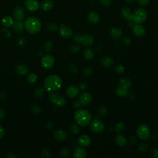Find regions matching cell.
I'll use <instances>...</instances> for the list:
<instances>
[{"instance_id":"6da1fadb","label":"cell","mask_w":158,"mask_h":158,"mask_svg":"<svg viewBox=\"0 0 158 158\" xmlns=\"http://www.w3.org/2000/svg\"><path fill=\"white\" fill-rule=\"evenodd\" d=\"M63 85L62 79L57 75L48 76L44 81V87L48 92H54L59 90Z\"/></svg>"},{"instance_id":"7a4b0ae2","label":"cell","mask_w":158,"mask_h":158,"mask_svg":"<svg viewBox=\"0 0 158 158\" xmlns=\"http://www.w3.org/2000/svg\"><path fill=\"white\" fill-rule=\"evenodd\" d=\"M74 119L78 125L85 127L92 121V115L87 109H78L74 113Z\"/></svg>"},{"instance_id":"3957f363","label":"cell","mask_w":158,"mask_h":158,"mask_svg":"<svg viewBox=\"0 0 158 158\" xmlns=\"http://www.w3.org/2000/svg\"><path fill=\"white\" fill-rule=\"evenodd\" d=\"M24 26L27 31L32 35L38 33L41 28V22L35 17H30L24 23Z\"/></svg>"},{"instance_id":"277c9868","label":"cell","mask_w":158,"mask_h":158,"mask_svg":"<svg viewBox=\"0 0 158 158\" xmlns=\"http://www.w3.org/2000/svg\"><path fill=\"white\" fill-rule=\"evenodd\" d=\"M147 18V12L143 8H139L135 10L132 14V20L135 23L141 24Z\"/></svg>"},{"instance_id":"5b68a950","label":"cell","mask_w":158,"mask_h":158,"mask_svg":"<svg viewBox=\"0 0 158 158\" xmlns=\"http://www.w3.org/2000/svg\"><path fill=\"white\" fill-rule=\"evenodd\" d=\"M137 134L138 138L142 139V140L143 141L148 140L150 137L151 134L150 130L148 126L145 124H142L141 125H139L137 128Z\"/></svg>"},{"instance_id":"8992f818","label":"cell","mask_w":158,"mask_h":158,"mask_svg":"<svg viewBox=\"0 0 158 158\" xmlns=\"http://www.w3.org/2000/svg\"><path fill=\"white\" fill-rule=\"evenodd\" d=\"M48 98L53 105L59 107L64 106L66 103V100L64 97L58 93H51L48 96Z\"/></svg>"},{"instance_id":"52a82bcc","label":"cell","mask_w":158,"mask_h":158,"mask_svg":"<svg viewBox=\"0 0 158 158\" xmlns=\"http://www.w3.org/2000/svg\"><path fill=\"white\" fill-rule=\"evenodd\" d=\"M90 124L91 130L95 133H100L105 130V126L104 123H103V122L101 119L98 118H96L93 119L92 121H91Z\"/></svg>"},{"instance_id":"ba28073f","label":"cell","mask_w":158,"mask_h":158,"mask_svg":"<svg viewBox=\"0 0 158 158\" xmlns=\"http://www.w3.org/2000/svg\"><path fill=\"white\" fill-rule=\"evenodd\" d=\"M41 64L44 69H49L53 68L54 64V58L50 54L45 55L41 59Z\"/></svg>"},{"instance_id":"9c48e42d","label":"cell","mask_w":158,"mask_h":158,"mask_svg":"<svg viewBox=\"0 0 158 158\" xmlns=\"http://www.w3.org/2000/svg\"><path fill=\"white\" fill-rule=\"evenodd\" d=\"M24 4L28 10L32 12L38 11L40 8V4L37 0H26Z\"/></svg>"},{"instance_id":"30bf717a","label":"cell","mask_w":158,"mask_h":158,"mask_svg":"<svg viewBox=\"0 0 158 158\" xmlns=\"http://www.w3.org/2000/svg\"><path fill=\"white\" fill-rule=\"evenodd\" d=\"M92 96L89 92H84L82 93L79 97V101H80L82 105L88 106L90 102H92Z\"/></svg>"},{"instance_id":"8fae6325","label":"cell","mask_w":158,"mask_h":158,"mask_svg":"<svg viewBox=\"0 0 158 158\" xmlns=\"http://www.w3.org/2000/svg\"><path fill=\"white\" fill-rule=\"evenodd\" d=\"M13 16L16 21H22L25 17V11L21 6H17L13 11Z\"/></svg>"},{"instance_id":"7c38bea8","label":"cell","mask_w":158,"mask_h":158,"mask_svg":"<svg viewBox=\"0 0 158 158\" xmlns=\"http://www.w3.org/2000/svg\"><path fill=\"white\" fill-rule=\"evenodd\" d=\"M80 88L74 85L69 86L66 90V94L70 98H75L79 93Z\"/></svg>"},{"instance_id":"4fadbf2b","label":"cell","mask_w":158,"mask_h":158,"mask_svg":"<svg viewBox=\"0 0 158 158\" xmlns=\"http://www.w3.org/2000/svg\"><path fill=\"white\" fill-rule=\"evenodd\" d=\"M59 34L63 38H69L73 35V31L70 28L65 26L64 24H61L59 30Z\"/></svg>"},{"instance_id":"5bb4252c","label":"cell","mask_w":158,"mask_h":158,"mask_svg":"<svg viewBox=\"0 0 158 158\" xmlns=\"http://www.w3.org/2000/svg\"><path fill=\"white\" fill-rule=\"evenodd\" d=\"M94 43V38L93 36L89 34L81 35L80 44L83 46H90Z\"/></svg>"},{"instance_id":"9a60e30c","label":"cell","mask_w":158,"mask_h":158,"mask_svg":"<svg viewBox=\"0 0 158 158\" xmlns=\"http://www.w3.org/2000/svg\"><path fill=\"white\" fill-rule=\"evenodd\" d=\"M92 142V139L90 137L87 135H82L78 138L77 143L80 147H87L89 146Z\"/></svg>"},{"instance_id":"2e32d148","label":"cell","mask_w":158,"mask_h":158,"mask_svg":"<svg viewBox=\"0 0 158 158\" xmlns=\"http://www.w3.org/2000/svg\"><path fill=\"white\" fill-rule=\"evenodd\" d=\"M54 138L58 141H64L68 137V133L63 129H58L54 132Z\"/></svg>"},{"instance_id":"e0dca14e","label":"cell","mask_w":158,"mask_h":158,"mask_svg":"<svg viewBox=\"0 0 158 158\" xmlns=\"http://www.w3.org/2000/svg\"><path fill=\"white\" fill-rule=\"evenodd\" d=\"M87 156V152L82 147H77L73 153V157L75 158H85Z\"/></svg>"},{"instance_id":"ac0fdd59","label":"cell","mask_w":158,"mask_h":158,"mask_svg":"<svg viewBox=\"0 0 158 158\" xmlns=\"http://www.w3.org/2000/svg\"><path fill=\"white\" fill-rule=\"evenodd\" d=\"M132 31L134 35L137 36H138V37H142V36H144L145 34V30L144 27L141 25H139V24L137 23H135V25L133 26Z\"/></svg>"},{"instance_id":"d6986e66","label":"cell","mask_w":158,"mask_h":158,"mask_svg":"<svg viewBox=\"0 0 158 158\" xmlns=\"http://www.w3.org/2000/svg\"><path fill=\"white\" fill-rule=\"evenodd\" d=\"M115 141L119 147H124L127 143L126 137L122 134H117L115 137Z\"/></svg>"},{"instance_id":"ffe728a7","label":"cell","mask_w":158,"mask_h":158,"mask_svg":"<svg viewBox=\"0 0 158 158\" xmlns=\"http://www.w3.org/2000/svg\"><path fill=\"white\" fill-rule=\"evenodd\" d=\"M122 30L118 27H113L110 30V35L114 39L118 40L122 37Z\"/></svg>"},{"instance_id":"44dd1931","label":"cell","mask_w":158,"mask_h":158,"mask_svg":"<svg viewBox=\"0 0 158 158\" xmlns=\"http://www.w3.org/2000/svg\"><path fill=\"white\" fill-rule=\"evenodd\" d=\"M121 16L125 20L131 21L132 20V14L131 13V10L128 7H124L121 10Z\"/></svg>"},{"instance_id":"7402d4cb","label":"cell","mask_w":158,"mask_h":158,"mask_svg":"<svg viewBox=\"0 0 158 158\" xmlns=\"http://www.w3.org/2000/svg\"><path fill=\"white\" fill-rule=\"evenodd\" d=\"M16 70L18 74L20 75H22V76L26 75L28 73V68L26 65L22 64H18L16 66Z\"/></svg>"},{"instance_id":"603a6c76","label":"cell","mask_w":158,"mask_h":158,"mask_svg":"<svg viewBox=\"0 0 158 158\" xmlns=\"http://www.w3.org/2000/svg\"><path fill=\"white\" fill-rule=\"evenodd\" d=\"M88 19L90 22L93 24H96L100 21V16L96 12L92 11L88 15Z\"/></svg>"},{"instance_id":"cb8c5ba5","label":"cell","mask_w":158,"mask_h":158,"mask_svg":"<svg viewBox=\"0 0 158 158\" xmlns=\"http://www.w3.org/2000/svg\"><path fill=\"white\" fill-rule=\"evenodd\" d=\"M115 93L119 97H125L129 94V88L119 85L115 90Z\"/></svg>"},{"instance_id":"d4e9b609","label":"cell","mask_w":158,"mask_h":158,"mask_svg":"<svg viewBox=\"0 0 158 158\" xmlns=\"http://www.w3.org/2000/svg\"><path fill=\"white\" fill-rule=\"evenodd\" d=\"M114 61L113 59H112V58L107 56H103L101 59V64L103 65L106 67V68H110L112 65H113Z\"/></svg>"},{"instance_id":"484cf974","label":"cell","mask_w":158,"mask_h":158,"mask_svg":"<svg viewBox=\"0 0 158 158\" xmlns=\"http://www.w3.org/2000/svg\"><path fill=\"white\" fill-rule=\"evenodd\" d=\"M13 23H14V20L11 17L7 16H5L3 18L2 24L3 25V26H4L5 27L8 28V27L13 26Z\"/></svg>"},{"instance_id":"4316f807","label":"cell","mask_w":158,"mask_h":158,"mask_svg":"<svg viewBox=\"0 0 158 158\" xmlns=\"http://www.w3.org/2000/svg\"><path fill=\"white\" fill-rule=\"evenodd\" d=\"M13 28L16 30V31L18 33H22L24 28H25V26H24V23L22 22V21H16L14 22V23L13 25Z\"/></svg>"},{"instance_id":"83f0119b","label":"cell","mask_w":158,"mask_h":158,"mask_svg":"<svg viewBox=\"0 0 158 158\" xmlns=\"http://www.w3.org/2000/svg\"><path fill=\"white\" fill-rule=\"evenodd\" d=\"M95 53L92 48H88L83 52V57L87 60H92L95 56Z\"/></svg>"},{"instance_id":"f1b7e54d","label":"cell","mask_w":158,"mask_h":158,"mask_svg":"<svg viewBox=\"0 0 158 158\" xmlns=\"http://www.w3.org/2000/svg\"><path fill=\"white\" fill-rule=\"evenodd\" d=\"M53 7V3L50 0H45L41 4V8L43 11H48Z\"/></svg>"},{"instance_id":"f546056e","label":"cell","mask_w":158,"mask_h":158,"mask_svg":"<svg viewBox=\"0 0 158 158\" xmlns=\"http://www.w3.org/2000/svg\"><path fill=\"white\" fill-rule=\"evenodd\" d=\"M119 85L125 87L127 88H130L132 85V82L128 78H120L119 81Z\"/></svg>"},{"instance_id":"4dcf8cb0","label":"cell","mask_w":158,"mask_h":158,"mask_svg":"<svg viewBox=\"0 0 158 158\" xmlns=\"http://www.w3.org/2000/svg\"><path fill=\"white\" fill-rule=\"evenodd\" d=\"M69 130L70 133L74 135H77L80 132V128L77 124H72L69 127Z\"/></svg>"},{"instance_id":"1f68e13d","label":"cell","mask_w":158,"mask_h":158,"mask_svg":"<svg viewBox=\"0 0 158 158\" xmlns=\"http://www.w3.org/2000/svg\"><path fill=\"white\" fill-rule=\"evenodd\" d=\"M125 127H126V125L124 122H119L115 124L114 128H115V130H116L117 132H119L121 131H123L125 129Z\"/></svg>"},{"instance_id":"d6a6232c","label":"cell","mask_w":158,"mask_h":158,"mask_svg":"<svg viewBox=\"0 0 158 158\" xmlns=\"http://www.w3.org/2000/svg\"><path fill=\"white\" fill-rule=\"evenodd\" d=\"M34 95L37 98H41L44 95V89L41 87H37L34 91Z\"/></svg>"},{"instance_id":"836d02e7","label":"cell","mask_w":158,"mask_h":158,"mask_svg":"<svg viewBox=\"0 0 158 158\" xmlns=\"http://www.w3.org/2000/svg\"><path fill=\"white\" fill-rule=\"evenodd\" d=\"M80 50V46L78 44H73L70 47V51L72 54H76Z\"/></svg>"},{"instance_id":"e575fe53","label":"cell","mask_w":158,"mask_h":158,"mask_svg":"<svg viewBox=\"0 0 158 158\" xmlns=\"http://www.w3.org/2000/svg\"><path fill=\"white\" fill-rule=\"evenodd\" d=\"M149 148V144L148 143H142L141 144H139L138 147V150L139 152H142V153H144L146 151H147Z\"/></svg>"},{"instance_id":"d590c367","label":"cell","mask_w":158,"mask_h":158,"mask_svg":"<svg viewBox=\"0 0 158 158\" xmlns=\"http://www.w3.org/2000/svg\"><path fill=\"white\" fill-rule=\"evenodd\" d=\"M37 76L34 73H31V74H28V77H27V80L28 82L30 83H34L37 81Z\"/></svg>"},{"instance_id":"8d00e7d4","label":"cell","mask_w":158,"mask_h":158,"mask_svg":"<svg viewBox=\"0 0 158 158\" xmlns=\"http://www.w3.org/2000/svg\"><path fill=\"white\" fill-rule=\"evenodd\" d=\"M53 47V42L50 40L46 41L44 44V49L46 51H51L52 50Z\"/></svg>"},{"instance_id":"74e56055","label":"cell","mask_w":158,"mask_h":158,"mask_svg":"<svg viewBox=\"0 0 158 158\" xmlns=\"http://www.w3.org/2000/svg\"><path fill=\"white\" fill-rule=\"evenodd\" d=\"M70 154V150L68 148H63V149H60L59 152V154L60 156L65 157H68Z\"/></svg>"},{"instance_id":"f35d334b","label":"cell","mask_w":158,"mask_h":158,"mask_svg":"<svg viewBox=\"0 0 158 158\" xmlns=\"http://www.w3.org/2000/svg\"><path fill=\"white\" fill-rule=\"evenodd\" d=\"M98 113L102 117H105L107 113V107L105 106H100L98 108Z\"/></svg>"},{"instance_id":"ab89813d","label":"cell","mask_w":158,"mask_h":158,"mask_svg":"<svg viewBox=\"0 0 158 158\" xmlns=\"http://www.w3.org/2000/svg\"><path fill=\"white\" fill-rule=\"evenodd\" d=\"M92 69L89 68V67H85V68H84L82 70V73L85 76H90L92 74Z\"/></svg>"},{"instance_id":"60d3db41","label":"cell","mask_w":158,"mask_h":158,"mask_svg":"<svg viewBox=\"0 0 158 158\" xmlns=\"http://www.w3.org/2000/svg\"><path fill=\"white\" fill-rule=\"evenodd\" d=\"M41 155L43 157H50V151L46 148H44L41 151Z\"/></svg>"},{"instance_id":"b9f144b4","label":"cell","mask_w":158,"mask_h":158,"mask_svg":"<svg viewBox=\"0 0 158 158\" xmlns=\"http://www.w3.org/2000/svg\"><path fill=\"white\" fill-rule=\"evenodd\" d=\"M31 111L33 114H38L41 112L42 109L37 105H33L31 108Z\"/></svg>"},{"instance_id":"7bdbcfd3","label":"cell","mask_w":158,"mask_h":158,"mask_svg":"<svg viewBox=\"0 0 158 158\" xmlns=\"http://www.w3.org/2000/svg\"><path fill=\"white\" fill-rule=\"evenodd\" d=\"M125 70L124 66L122 64H118L117 65L115 66V71L116 72L117 74H122Z\"/></svg>"},{"instance_id":"ee69618b","label":"cell","mask_w":158,"mask_h":158,"mask_svg":"<svg viewBox=\"0 0 158 158\" xmlns=\"http://www.w3.org/2000/svg\"><path fill=\"white\" fill-rule=\"evenodd\" d=\"M58 27L56 23H50L48 26V29L51 32H54L58 29Z\"/></svg>"},{"instance_id":"f6af8a7d","label":"cell","mask_w":158,"mask_h":158,"mask_svg":"<svg viewBox=\"0 0 158 158\" xmlns=\"http://www.w3.org/2000/svg\"><path fill=\"white\" fill-rule=\"evenodd\" d=\"M69 70L72 73H73V74H75V73L77 72V68L74 64H70L69 65Z\"/></svg>"},{"instance_id":"bcb514c9","label":"cell","mask_w":158,"mask_h":158,"mask_svg":"<svg viewBox=\"0 0 158 158\" xmlns=\"http://www.w3.org/2000/svg\"><path fill=\"white\" fill-rule=\"evenodd\" d=\"M151 154L153 157L157 158L158 157V148H153L151 151Z\"/></svg>"},{"instance_id":"7dc6e473","label":"cell","mask_w":158,"mask_h":158,"mask_svg":"<svg viewBox=\"0 0 158 158\" xmlns=\"http://www.w3.org/2000/svg\"><path fill=\"white\" fill-rule=\"evenodd\" d=\"M100 2L105 6H109L111 3V0H100Z\"/></svg>"},{"instance_id":"c3c4849f","label":"cell","mask_w":158,"mask_h":158,"mask_svg":"<svg viewBox=\"0 0 158 158\" xmlns=\"http://www.w3.org/2000/svg\"><path fill=\"white\" fill-rule=\"evenodd\" d=\"M137 1L142 6H147L149 4V0H137Z\"/></svg>"},{"instance_id":"681fc988","label":"cell","mask_w":158,"mask_h":158,"mask_svg":"<svg viewBox=\"0 0 158 158\" xmlns=\"http://www.w3.org/2000/svg\"><path fill=\"white\" fill-rule=\"evenodd\" d=\"M81 35L80 34H77L74 36V41L77 43H80V38H81Z\"/></svg>"},{"instance_id":"f907efd6","label":"cell","mask_w":158,"mask_h":158,"mask_svg":"<svg viewBox=\"0 0 158 158\" xmlns=\"http://www.w3.org/2000/svg\"><path fill=\"white\" fill-rule=\"evenodd\" d=\"M88 86H87V84L85 82H82L80 84V85H79V88H80V90H86Z\"/></svg>"},{"instance_id":"816d5d0a","label":"cell","mask_w":158,"mask_h":158,"mask_svg":"<svg viewBox=\"0 0 158 158\" xmlns=\"http://www.w3.org/2000/svg\"><path fill=\"white\" fill-rule=\"evenodd\" d=\"M73 106H74V107L75 108H80L82 106V104L80 103V101H75L74 102V103H73Z\"/></svg>"},{"instance_id":"f5cc1de1","label":"cell","mask_w":158,"mask_h":158,"mask_svg":"<svg viewBox=\"0 0 158 158\" xmlns=\"http://www.w3.org/2000/svg\"><path fill=\"white\" fill-rule=\"evenodd\" d=\"M131 42V38L129 37H125L124 39V44L125 45H130Z\"/></svg>"},{"instance_id":"db71d44e","label":"cell","mask_w":158,"mask_h":158,"mask_svg":"<svg viewBox=\"0 0 158 158\" xmlns=\"http://www.w3.org/2000/svg\"><path fill=\"white\" fill-rule=\"evenodd\" d=\"M6 116V112L3 109H0V120H2Z\"/></svg>"},{"instance_id":"11a10c76","label":"cell","mask_w":158,"mask_h":158,"mask_svg":"<svg viewBox=\"0 0 158 158\" xmlns=\"http://www.w3.org/2000/svg\"><path fill=\"white\" fill-rule=\"evenodd\" d=\"M18 44H19L21 46L25 45L26 44V40H25V39H23V38H19V40H18Z\"/></svg>"},{"instance_id":"9f6ffc18","label":"cell","mask_w":158,"mask_h":158,"mask_svg":"<svg viewBox=\"0 0 158 158\" xmlns=\"http://www.w3.org/2000/svg\"><path fill=\"white\" fill-rule=\"evenodd\" d=\"M4 135V129L3 127L0 125V138H1Z\"/></svg>"},{"instance_id":"6f0895ef","label":"cell","mask_w":158,"mask_h":158,"mask_svg":"<svg viewBox=\"0 0 158 158\" xmlns=\"http://www.w3.org/2000/svg\"><path fill=\"white\" fill-rule=\"evenodd\" d=\"M3 32L5 33L6 36H8V37H9V36H11V32L9 31V30L8 29H6V28H4L3 30Z\"/></svg>"},{"instance_id":"680465c9","label":"cell","mask_w":158,"mask_h":158,"mask_svg":"<svg viewBox=\"0 0 158 158\" xmlns=\"http://www.w3.org/2000/svg\"><path fill=\"white\" fill-rule=\"evenodd\" d=\"M17 156L15 154H14L13 153H9L7 156V157H8V158H15Z\"/></svg>"},{"instance_id":"91938a15","label":"cell","mask_w":158,"mask_h":158,"mask_svg":"<svg viewBox=\"0 0 158 158\" xmlns=\"http://www.w3.org/2000/svg\"><path fill=\"white\" fill-rule=\"evenodd\" d=\"M134 0H125V1L127 3H132Z\"/></svg>"}]
</instances>
